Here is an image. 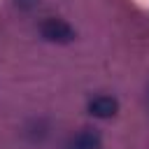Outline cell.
<instances>
[{
	"label": "cell",
	"instance_id": "6da1fadb",
	"mask_svg": "<svg viewBox=\"0 0 149 149\" xmlns=\"http://www.w3.org/2000/svg\"><path fill=\"white\" fill-rule=\"evenodd\" d=\"M40 33L44 40L49 42H58V44H65L74 37V30L70 23H65L63 19H44L42 26H40Z\"/></svg>",
	"mask_w": 149,
	"mask_h": 149
},
{
	"label": "cell",
	"instance_id": "277c9868",
	"mask_svg": "<svg viewBox=\"0 0 149 149\" xmlns=\"http://www.w3.org/2000/svg\"><path fill=\"white\" fill-rule=\"evenodd\" d=\"M23 2H30V0H23Z\"/></svg>",
	"mask_w": 149,
	"mask_h": 149
},
{
	"label": "cell",
	"instance_id": "3957f363",
	"mask_svg": "<svg viewBox=\"0 0 149 149\" xmlns=\"http://www.w3.org/2000/svg\"><path fill=\"white\" fill-rule=\"evenodd\" d=\"M68 149H100V135L93 128H84L74 133L68 142Z\"/></svg>",
	"mask_w": 149,
	"mask_h": 149
},
{
	"label": "cell",
	"instance_id": "7a4b0ae2",
	"mask_svg": "<svg viewBox=\"0 0 149 149\" xmlns=\"http://www.w3.org/2000/svg\"><path fill=\"white\" fill-rule=\"evenodd\" d=\"M116 109H119V102L112 95H95L88 102V112L98 119H109V116L116 114Z\"/></svg>",
	"mask_w": 149,
	"mask_h": 149
}]
</instances>
